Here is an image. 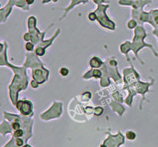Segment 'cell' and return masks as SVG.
I'll return each mask as SVG.
<instances>
[{
	"label": "cell",
	"mask_w": 158,
	"mask_h": 147,
	"mask_svg": "<svg viewBox=\"0 0 158 147\" xmlns=\"http://www.w3.org/2000/svg\"><path fill=\"white\" fill-rule=\"evenodd\" d=\"M133 2H134L133 0H119L118 3L121 6H130Z\"/></svg>",
	"instance_id": "obj_7"
},
{
	"label": "cell",
	"mask_w": 158,
	"mask_h": 147,
	"mask_svg": "<svg viewBox=\"0 0 158 147\" xmlns=\"http://www.w3.org/2000/svg\"><path fill=\"white\" fill-rule=\"evenodd\" d=\"M137 26V22L135 21L134 19H131V20H130L129 22H128V23H127V27L129 28V29H133V27H135Z\"/></svg>",
	"instance_id": "obj_10"
},
{
	"label": "cell",
	"mask_w": 158,
	"mask_h": 147,
	"mask_svg": "<svg viewBox=\"0 0 158 147\" xmlns=\"http://www.w3.org/2000/svg\"><path fill=\"white\" fill-rule=\"evenodd\" d=\"M17 109L20 111L22 114L28 115L33 110V104L28 100L19 101L17 104Z\"/></svg>",
	"instance_id": "obj_2"
},
{
	"label": "cell",
	"mask_w": 158,
	"mask_h": 147,
	"mask_svg": "<svg viewBox=\"0 0 158 147\" xmlns=\"http://www.w3.org/2000/svg\"><path fill=\"white\" fill-rule=\"evenodd\" d=\"M15 6L18 8H20L23 10H26V11L27 10H29V7L27 5L25 0H18Z\"/></svg>",
	"instance_id": "obj_4"
},
{
	"label": "cell",
	"mask_w": 158,
	"mask_h": 147,
	"mask_svg": "<svg viewBox=\"0 0 158 147\" xmlns=\"http://www.w3.org/2000/svg\"><path fill=\"white\" fill-rule=\"evenodd\" d=\"M50 2H52V0H42V4H46Z\"/></svg>",
	"instance_id": "obj_17"
},
{
	"label": "cell",
	"mask_w": 158,
	"mask_h": 147,
	"mask_svg": "<svg viewBox=\"0 0 158 147\" xmlns=\"http://www.w3.org/2000/svg\"><path fill=\"white\" fill-rule=\"evenodd\" d=\"M12 129L14 130H17L19 129V128H20V124L19 122H13L12 124Z\"/></svg>",
	"instance_id": "obj_13"
},
{
	"label": "cell",
	"mask_w": 158,
	"mask_h": 147,
	"mask_svg": "<svg viewBox=\"0 0 158 147\" xmlns=\"http://www.w3.org/2000/svg\"><path fill=\"white\" fill-rule=\"evenodd\" d=\"M88 19L90 21H95L96 19H97V16H96V14L95 13V12H92L88 14Z\"/></svg>",
	"instance_id": "obj_11"
},
{
	"label": "cell",
	"mask_w": 158,
	"mask_h": 147,
	"mask_svg": "<svg viewBox=\"0 0 158 147\" xmlns=\"http://www.w3.org/2000/svg\"><path fill=\"white\" fill-rule=\"evenodd\" d=\"M69 69H67L66 68H61L60 70V74L62 76L66 77L69 74Z\"/></svg>",
	"instance_id": "obj_8"
},
{
	"label": "cell",
	"mask_w": 158,
	"mask_h": 147,
	"mask_svg": "<svg viewBox=\"0 0 158 147\" xmlns=\"http://www.w3.org/2000/svg\"><path fill=\"white\" fill-rule=\"evenodd\" d=\"M25 48L27 51H33V48H34V45H33V43H32L28 42L25 43Z\"/></svg>",
	"instance_id": "obj_9"
},
{
	"label": "cell",
	"mask_w": 158,
	"mask_h": 147,
	"mask_svg": "<svg viewBox=\"0 0 158 147\" xmlns=\"http://www.w3.org/2000/svg\"><path fill=\"white\" fill-rule=\"evenodd\" d=\"M126 136H127V138L128 139H130V140H133V139H136V134L133 132L132 131H128L127 132V134H126Z\"/></svg>",
	"instance_id": "obj_6"
},
{
	"label": "cell",
	"mask_w": 158,
	"mask_h": 147,
	"mask_svg": "<svg viewBox=\"0 0 158 147\" xmlns=\"http://www.w3.org/2000/svg\"><path fill=\"white\" fill-rule=\"evenodd\" d=\"M100 147H106V146H105V145H102V146H100Z\"/></svg>",
	"instance_id": "obj_19"
},
{
	"label": "cell",
	"mask_w": 158,
	"mask_h": 147,
	"mask_svg": "<svg viewBox=\"0 0 158 147\" xmlns=\"http://www.w3.org/2000/svg\"><path fill=\"white\" fill-rule=\"evenodd\" d=\"M95 64H96V65H97V68H99L101 64H102V61L99 59V58L97 57H93L92 59V60H90V66L91 67H92V68H94L95 66Z\"/></svg>",
	"instance_id": "obj_5"
},
{
	"label": "cell",
	"mask_w": 158,
	"mask_h": 147,
	"mask_svg": "<svg viewBox=\"0 0 158 147\" xmlns=\"http://www.w3.org/2000/svg\"><path fill=\"white\" fill-rule=\"evenodd\" d=\"M23 147H30V146H29V145H25V146H23Z\"/></svg>",
	"instance_id": "obj_18"
},
{
	"label": "cell",
	"mask_w": 158,
	"mask_h": 147,
	"mask_svg": "<svg viewBox=\"0 0 158 147\" xmlns=\"http://www.w3.org/2000/svg\"><path fill=\"white\" fill-rule=\"evenodd\" d=\"M95 112H95V114H96V115H101L103 113V108L99 107V108H96Z\"/></svg>",
	"instance_id": "obj_15"
},
{
	"label": "cell",
	"mask_w": 158,
	"mask_h": 147,
	"mask_svg": "<svg viewBox=\"0 0 158 147\" xmlns=\"http://www.w3.org/2000/svg\"><path fill=\"white\" fill-rule=\"evenodd\" d=\"M25 2H26L28 6H31V5H33L34 3L35 0H25Z\"/></svg>",
	"instance_id": "obj_16"
},
{
	"label": "cell",
	"mask_w": 158,
	"mask_h": 147,
	"mask_svg": "<svg viewBox=\"0 0 158 147\" xmlns=\"http://www.w3.org/2000/svg\"><path fill=\"white\" fill-rule=\"evenodd\" d=\"M108 8H109V5H102V4H100V5H98L97 8H96V10L94 11L95 13L96 14L97 20H98L99 23L101 24V26L106 27V28H108V26L106 22L114 23L109 19V17L106 15V11Z\"/></svg>",
	"instance_id": "obj_1"
},
{
	"label": "cell",
	"mask_w": 158,
	"mask_h": 147,
	"mask_svg": "<svg viewBox=\"0 0 158 147\" xmlns=\"http://www.w3.org/2000/svg\"><path fill=\"white\" fill-rule=\"evenodd\" d=\"M88 2L89 0H72L70 4H69L67 7L63 8V9H62V8L61 9H52V10H64V11H65L63 15L60 18V20H62V19H63V18L65 17L66 15H67L68 12H69L71 10H73V8L75 7V6H76L77 5H79V4H86L88 3Z\"/></svg>",
	"instance_id": "obj_3"
},
{
	"label": "cell",
	"mask_w": 158,
	"mask_h": 147,
	"mask_svg": "<svg viewBox=\"0 0 158 147\" xmlns=\"http://www.w3.org/2000/svg\"><path fill=\"white\" fill-rule=\"evenodd\" d=\"M23 131L21 129L15 130V132H14V136H15V138L21 137V136H23Z\"/></svg>",
	"instance_id": "obj_12"
},
{
	"label": "cell",
	"mask_w": 158,
	"mask_h": 147,
	"mask_svg": "<svg viewBox=\"0 0 158 147\" xmlns=\"http://www.w3.org/2000/svg\"><path fill=\"white\" fill-rule=\"evenodd\" d=\"M15 142H16V146H21L23 145V141L21 139H19V138H16Z\"/></svg>",
	"instance_id": "obj_14"
}]
</instances>
